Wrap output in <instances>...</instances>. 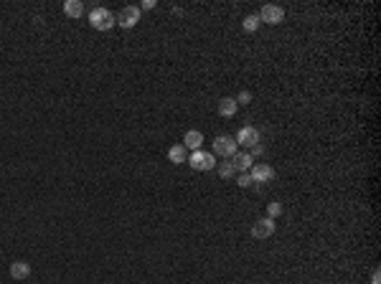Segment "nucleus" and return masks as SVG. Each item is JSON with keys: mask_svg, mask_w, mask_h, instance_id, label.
<instances>
[{"mask_svg": "<svg viewBox=\"0 0 381 284\" xmlns=\"http://www.w3.org/2000/svg\"><path fill=\"white\" fill-rule=\"evenodd\" d=\"M89 23H92V28H97V31H109L112 26H117V18H115L112 10H107V8H94V10L89 13Z\"/></svg>", "mask_w": 381, "mask_h": 284, "instance_id": "f257e3e1", "label": "nucleus"}, {"mask_svg": "<svg viewBox=\"0 0 381 284\" xmlns=\"http://www.w3.org/2000/svg\"><path fill=\"white\" fill-rule=\"evenodd\" d=\"M115 18H117V26H120V28H135V26L140 23L143 13H140L138 5H127V8H122L120 15H115Z\"/></svg>", "mask_w": 381, "mask_h": 284, "instance_id": "f03ea898", "label": "nucleus"}, {"mask_svg": "<svg viewBox=\"0 0 381 284\" xmlns=\"http://www.w3.org/2000/svg\"><path fill=\"white\" fill-rule=\"evenodd\" d=\"M188 162H191L193 170H214V168H216V155H214V152L196 150V152L188 157Z\"/></svg>", "mask_w": 381, "mask_h": 284, "instance_id": "7ed1b4c3", "label": "nucleus"}, {"mask_svg": "<svg viewBox=\"0 0 381 284\" xmlns=\"http://www.w3.org/2000/svg\"><path fill=\"white\" fill-rule=\"evenodd\" d=\"M239 152V145L234 137H229V135H221V137H216L214 140V155H221L224 160L227 157H234Z\"/></svg>", "mask_w": 381, "mask_h": 284, "instance_id": "20e7f679", "label": "nucleus"}, {"mask_svg": "<svg viewBox=\"0 0 381 284\" xmlns=\"http://www.w3.org/2000/svg\"><path fill=\"white\" fill-rule=\"evenodd\" d=\"M259 20L267 23V26H277V23L285 20V8H280V5H264L259 10Z\"/></svg>", "mask_w": 381, "mask_h": 284, "instance_id": "39448f33", "label": "nucleus"}, {"mask_svg": "<svg viewBox=\"0 0 381 284\" xmlns=\"http://www.w3.org/2000/svg\"><path fill=\"white\" fill-rule=\"evenodd\" d=\"M249 175H252V183H270L275 178V168L267 162H257V165H252Z\"/></svg>", "mask_w": 381, "mask_h": 284, "instance_id": "423d86ee", "label": "nucleus"}, {"mask_svg": "<svg viewBox=\"0 0 381 284\" xmlns=\"http://www.w3.org/2000/svg\"><path fill=\"white\" fill-rule=\"evenodd\" d=\"M275 233V218H259L252 226V236L254 239H270Z\"/></svg>", "mask_w": 381, "mask_h": 284, "instance_id": "0eeeda50", "label": "nucleus"}, {"mask_svg": "<svg viewBox=\"0 0 381 284\" xmlns=\"http://www.w3.org/2000/svg\"><path fill=\"white\" fill-rule=\"evenodd\" d=\"M234 140H236V145H241V147H252V145L259 142V130L257 127H241Z\"/></svg>", "mask_w": 381, "mask_h": 284, "instance_id": "6e6552de", "label": "nucleus"}, {"mask_svg": "<svg viewBox=\"0 0 381 284\" xmlns=\"http://www.w3.org/2000/svg\"><path fill=\"white\" fill-rule=\"evenodd\" d=\"M229 160H231V165H234L236 173H246V170H252V165H254V157H252L249 152H236V155L229 157Z\"/></svg>", "mask_w": 381, "mask_h": 284, "instance_id": "1a4fd4ad", "label": "nucleus"}, {"mask_svg": "<svg viewBox=\"0 0 381 284\" xmlns=\"http://www.w3.org/2000/svg\"><path fill=\"white\" fill-rule=\"evenodd\" d=\"M201 145H204V135L198 132V130H188L186 132V137H183V147L186 150H201Z\"/></svg>", "mask_w": 381, "mask_h": 284, "instance_id": "9d476101", "label": "nucleus"}, {"mask_svg": "<svg viewBox=\"0 0 381 284\" xmlns=\"http://www.w3.org/2000/svg\"><path fill=\"white\" fill-rule=\"evenodd\" d=\"M28 274H31V264H28V262H20V259H18V262L10 264V277H13V279H26Z\"/></svg>", "mask_w": 381, "mask_h": 284, "instance_id": "9b49d317", "label": "nucleus"}, {"mask_svg": "<svg viewBox=\"0 0 381 284\" xmlns=\"http://www.w3.org/2000/svg\"><path fill=\"white\" fill-rule=\"evenodd\" d=\"M236 109H239V104H236L234 97H224V99L219 102V114H221V117H234Z\"/></svg>", "mask_w": 381, "mask_h": 284, "instance_id": "f8f14e48", "label": "nucleus"}, {"mask_svg": "<svg viewBox=\"0 0 381 284\" xmlns=\"http://www.w3.org/2000/svg\"><path fill=\"white\" fill-rule=\"evenodd\" d=\"M168 157H170V162H175V165H183V162L188 160V150H186L183 145H173V147L168 150Z\"/></svg>", "mask_w": 381, "mask_h": 284, "instance_id": "ddd939ff", "label": "nucleus"}, {"mask_svg": "<svg viewBox=\"0 0 381 284\" xmlns=\"http://www.w3.org/2000/svg\"><path fill=\"white\" fill-rule=\"evenodd\" d=\"M64 13H66L69 18H81V15H84V3H81V0H66V3H64Z\"/></svg>", "mask_w": 381, "mask_h": 284, "instance_id": "4468645a", "label": "nucleus"}, {"mask_svg": "<svg viewBox=\"0 0 381 284\" xmlns=\"http://www.w3.org/2000/svg\"><path fill=\"white\" fill-rule=\"evenodd\" d=\"M216 170H219V175L227 180V178H234L236 175V170H234V165H231V160H221V162H216Z\"/></svg>", "mask_w": 381, "mask_h": 284, "instance_id": "2eb2a0df", "label": "nucleus"}, {"mask_svg": "<svg viewBox=\"0 0 381 284\" xmlns=\"http://www.w3.org/2000/svg\"><path fill=\"white\" fill-rule=\"evenodd\" d=\"M241 26H244V31H246V33H257V31H259V26H262V20H259V15H246Z\"/></svg>", "mask_w": 381, "mask_h": 284, "instance_id": "dca6fc26", "label": "nucleus"}, {"mask_svg": "<svg viewBox=\"0 0 381 284\" xmlns=\"http://www.w3.org/2000/svg\"><path fill=\"white\" fill-rule=\"evenodd\" d=\"M236 185H239V188H249V185H252V175H249V173H239V175H236Z\"/></svg>", "mask_w": 381, "mask_h": 284, "instance_id": "f3484780", "label": "nucleus"}, {"mask_svg": "<svg viewBox=\"0 0 381 284\" xmlns=\"http://www.w3.org/2000/svg\"><path fill=\"white\" fill-rule=\"evenodd\" d=\"M267 213H270L267 218H277V216L282 213V203H280V201H275V203H270V206H267Z\"/></svg>", "mask_w": 381, "mask_h": 284, "instance_id": "a211bd4d", "label": "nucleus"}, {"mask_svg": "<svg viewBox=\"0 0 381 284\" xmlns=\"http://www.w3.org/2000/svg\"><path fill=\"white\" fill-rule=\"evenodd\" d=\"M249 155H252V157H259V155H264V145H262V142L252 145V147H249Z\"/></svg>", "mask_w": 381, "mask_h": 284, "instance_id": "6ab92c4d", "label": "nucleus"}, {"mask_svg": "<svg viewBox=\"0 0 381 284\" xmlns=\"http://www.w3.org/2000/svg\"><path fill=\"white\" fill-rule=\"evenodd\" d=\"M249 102H252V91H239L236 104H249Z\"/></svg>", "mask_w": 381, "mask_h": 284, "instance_id": "aec40b11", "label": "nucleus"}, {"mask_svg": "<svg viewBox=\"0 0 381 284\" xmlns=\"http://www.w3.org/2000/svg\"><path fill=\"white\" fill-rule=\"evenodd\" d=\"M138 8H140V13L143 10H152L155 8V0H143V5H138Z\"/></svg>", "mask_w": 381, "mask_h": 284, "instance_id": "412c9836", "label": "nucleus"}, {"mask_svg": "<svg viewBox=\"0 0 381 284\" xmlns=\"http://www.w3.org/2000/svg\"><path fill=\"white\" fill-rule=\"evenodd\" d=\"M371 284H381V274H379V269H374V274H371Z\"/></svg>", "mask_w": 381, "mask_h": 284, "instance_id": "4be33fe9", "label": "nucleus"}]
</instances>
